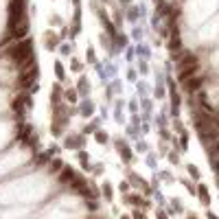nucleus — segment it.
Instances as JSON below:
<instances>
[{"mask_svg":"<svg viewBox=\"0 0 219 219\" xmlns=\"http://www.w3.org/2000/svg\"><path fill=\"white\" fill-rule=\"evenodd\" d=\"M7 55H9L11 61H15L22 70L35 64V55H33V44H31V40H22V42H18L15 46H11L9 51H7Z\"/></svg>","mask_w":219,"mask_h":219,"instance_id":"1","label":"nucleus"},{"mask_svg":"<svg viewBox=\"0 0 219 219\" xmlns=\"http://www.w3.org/2000/svg\"><path fill=\"white\" fill-rule=\"evenodd\" d=\"M24 2L27 0H11L9 2V31L13 27H18L22 20H27V7H24Z\"/></svg>","mask_w":219,"mask_h":219,"instance_id":"2","label":"nucleus"},{"mask_svg":"<svg viewBox=\"0 0 219 219\" xmlns=\"http://www.w3.org/2000/svg\"><path fill=\"white\" fill-rule=\"evenodd\" d=\"M35 79H37V66L33 64V66H29V68H24V70H22L20 86H22V88H31Z\"/></svg>","mask_w":219,"mask_h":219,"instance_id":"3","label":"nucleus"},{"mask_svg":"<svg viewBox=\"0 0 219 219\" xmlns=\"http://www.w3.org/2000/svg\"><path fill=\"white\" fill-rule=\"evenodd\" d=\"M70 184H72V188H75V191L83 193L86 197H90V195H92V193H90V188H88V182H86V178H81V175H79V178H75V180H72Z\"/></svg>","mask_w":219,"mask_h":219,"instance_id":"4","label":"nucleus"},{"mask_svg":"<svg viewBox=\"0 0 219 219\" xmlns=\"http://www.w3.org/2000/svg\"><path fill=\"white\" fill-rule=\"evenodd\" d=\"M27 33H29V20H22L18 27H13V29H11V37H15V40L24 37Z\"/></svg>","mask_w":219,"mask_h":219,"instance_id":"5","label":"nucleus"},{"mask_svg":"<svg viewBox=\"0 0 219 219\" xmlns=\"http://www.w3.org/2000/svg\"><path fill=\"white\" fill-rule=\"evenodd\" d=\"M191 66H197V57H195V55H191V53L182 55V59H180V70L191 68Z\"/></svg>","mask_w":219,"mask_h":219,"instance_id":"6","label":"nucleus"},{"mask_svg":"<svg viewBox=\"0 0 219 219\" xmlns=\"http://www.w3.org/2000/svg\"><path fill=\"white\" fill-rule=\"evenodd\" d=\"M72 180H75V171H72L70 166H64L61 173H59V182H61V184H70Z\"/></svg>","mask_w":219,"mask_h":219,"instance_id":"7","label":"nucleus"},{"mask_svg":"<svg viewBox=\"0 0 219 219\" xmlns=\"http://www.w3.org/2000/svg\"><path fill=\"white\" fill-rule=\"evenodd\" d=\"M202 83H204V77H202V75H200V77H191V79H186V81H184L186 90H197Z\"/></svg>","mask_w":219,"mask_h":219,"instance_id":"8","label":"nucleus"},{"mask_svg":"<svg viewBox=\"0 0 219 219\" xmlns=\"http://www.w3.org/2000/svg\"><path fill=\"white\" fill-rule=\"evenodd\" d=\"M81 145H83L81 136H68V140H66V147H70V149H79Z\"/></svg>","mask_w":219,"mask_h":219,"instance_id":"9","label":"nucleus"},{"mask_svg":"<svg viewBox=\"0 0 219 219\" xmlns=\"http://www.w3.org/2000/svg\"><path fill=\"white\" fill-rule=\"evenodd\" d=\"M24 103H27V94H22L20 99H15L13 107H15V112H18V114H22V112H24V110H22V105H24Z\"/></svg>","mask_w":219,"mask_h":219,"instance_id":"10","label":"nucleus"},{"mask_svg":"<svg viewBox=\"0 0 219 219\" xmlns=\"http://www.w3.org/2000/svg\"><path fill=\"white\" fill-rule=\"evenodd\" d=\"M208 154H210V158L215 160V158H219V140H215L210 147H208Z\"/></svg>","mask_w":219,"mask_h":219,"instance_id":"11","label":"nucleus"},{"mask_svg":"<svg viewBox=\"0 0 219 219\" xmlns=\"http://www.w3.org/2000/svg\"><path fill=\"white\" fill-rule=\"evenodd\" d=\"M200 200H202V204H208V202H210V197H208V191H206V186H200Z\"/></svg>","mask_w":219,"mask_h":219,"instance_id":"12","label":"nucleus"},{"mask_svg":"<svg viewBox=\"0 0 219 219\" xmlns=\"http://www.w3.org/2000/svg\"><path fill=\"white\" fill-rule=\"evenodd\" d=\"M55 77L57 79H64V66L59 61H55Z\"/></svg>","mask_w":219,"mask_h":219,"instance_id":"13","label":"nucleus"},{"mask_svg":"<svg viewBox=\"0 0 219 219\" xmlns=\"http://www.w3.org/2000/svg\"><path fill=\"white\" fill-rule=\"evenodd\" d=\"M46 46L48 48H55V35L53 33H46Z\"/></svg>","mask_w":219,"mask_h":219,"instance_id":"14","label":"nucleus"},{"mask_svg":"<svg viewBox=\"0 0 219 219\" xmlns=\"http://www.w3.org/2000/svg\"><path fill=\"white\" fill-rule=\"evenodd\" d=\"M103 195H105L107 200H112V186H110V184H103Z\"/></svg>","mask_w":219,"mask_h":219,"instance_id":"15","label":"nucleus"},{"mask_svg":"<svg viewBox=\"0 0 219 219\" xmlns=\"http://www.w3.org/2000/svg\"><path fill=\"white\" fill-rule=\"evenodd\" d=\"M53 171H59V169H64V164H61V160H53Z\"/></svg>","mask_w":219,"mask_h":219,"instance_id":"16","label":"nucleus"},{"mask_svg":"<svg viewBox=\"0 0 219 219\" xmlns=\"http://www.w3.org/2000/svg\"><path fill=\"white\" fill-rule=\"evenodd\" d=\"M66 99H68V101H77V94H75V90H68Z\"/></svg>","mask_w":219,"mask_h":219,"instance_id":"17","label":"nucleus"},{"mask_svg":"<svg viewBox=\"0 0 219 219\" xmlns=\"http://www.w3.org/2000/svg\"><path fill=\"white\" fill-rule=\"evenodd\" d=\"M53 101H55V103L59 101V86H55V88H53Z\"/></svg>","mask_w":219,"mask_h":219,"instance_id":"18","label":"nucleus"},{"mask_svg":"<svg viewBox=\"0 0 219 219\" xmlns=\"http://www.w3.org/2000/svg\"><path fill=\"white\" fill-rule=\"evenodd\" d=\"M96 138H99L101 142H107V134H105V132H99V134H96Z\"/></svg>","mask_w":219,"mask_h":219,"instance_id":"19","label":"nucleus"},{"mask_svg":"<svg viewBox=\"0 0 219 219\" xmlns=\"http://www.w3.org/2000/svg\"><path fill=\"white\" fill-rule=\"evenodd\" d=\"M72 70H81V64L77 59H72Z\"/></svg>","mask_w":219,"mask_h":219,"instance_id":"20","label":"nucleus"},{"mask_svg":"<svg viewBox=\"0 0 219 219\" xmlns=\"http://www.w3.org/2000/svg\"><path fill=\"white\" fill-rule=\"evenodd\" d=\"M37 164H46V156H37Z\"/></svg>","mask_w":219,"mask_h":219,"instance_id":"21","label":"nucleus"},{"mask_svg":"<svg viewBox=\"0 0 219 219\" xmlns=\"http://www.w3.org/2000/svg\"><path fill=\"white\" fill-rule=\"evenodd\" d=\"M88 59H90V61H94V51H92V48L88 51Z\"/></svg>","mask_w":219,"mask_h":219,"instance_id":"22","label":"nucleus"},{"mask_svg":"<svg viewBox=\"0 0 219 219\" xmlns=\"http://www.w3.org/2000/svg\"><path fill=\"white\" fill-rule=\"evenodd\" d=\"M134 217H136V219H145V217H142V213H134Z\"/></svg>","mask_w":219,"mask_h":219,"instance_id":"23","label":"nucleus"},{"mask_svg":"<svg viewBox=\"0 0 219 219\" xmlns=\"http://www.w3.org/2000/svg\"><path fill=\"white\" fill-rule=\"evenodd\" d=\"M208 219H217V217H215V215H213V213H208Z\"/></svg>","mask_w":219,"mask_h":219,"instance_id":"24","label":"nucleus"},{"mask_svg":"<svg viewBox=\"0 0 219 219\" xmlns=\"http://www.w3.org/2000/svg\"><path fill=\"white\" fill-rule=\"evenodd\" d=\"M123 219H129V217H127V215H125V217H123Z\"/></svg>","mask_w":219,"mask_h":219,"instance_id":"25","label":"nucleus"}]
</instances>
